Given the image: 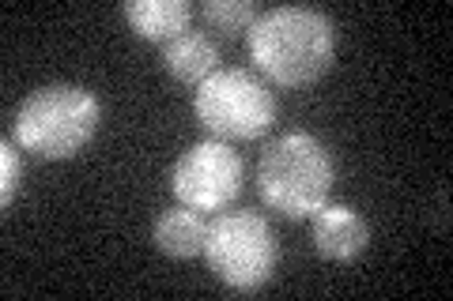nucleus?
<instances>
[{"instance_id": "nucleus-1", "label": "nucleus", "mask_w": 453, "mask_h": 301, "mask_svg": "<svg viewBox=\"0 0 453 301\" xmlns=\"http://www.w3.org/2000/svg\"><path fill=\"white\" fill-rule=\"evenodd\" d=\"M246 38L257 71L288 91L318 83L336 61L333 19L306 4H283L273 11H261L257 23L246 31Z\"/></svg>"}, {"instance_id": "nucleus-2", "label": "nucleus", "mask_w": 453, "mask_h": 301, "mask_svg": "<svg viewBox=\"0 0 453 301\" xmlns=\"http://www.w3.org/2000/svg\"><path fill=\"white\" fill-rule=\"evenodd\" d=\"M336 181L333 151L310 132H283L261 151L257 189L265 207L283 219H310L329 204Z\"/></svg>"}, {"instance_id": "nucleus-3", "label": "nucleus", "mask_w": 453, "mask_h": 301, "mask_svg": "<svg viewBox=\"0 0 453 301\" xmlns=\"http://www.w3.org/2000/svg\"><path fill=\"white\" fill-rule=\"evenodd\" d=\"M103 102L80 83H46L16 109V143L35 159L65 162L80 154L98 132Z\"/></svg>"}, {"instance_id": "nucleus-4", "label": "nucleus", "mask_w": 453, "mask_h": 301, "mask_svg": "<svg viewBox=\"0 0 453 301\" xmlns=\"http://www.w3.org/2000/svg\"><path fill=\"white\" fill-rule=\"evenodd\" d=\"M204 260L226 290L253 294L276 275L280 241L257 211H219L208 222Z\"/></svg>"}, {"instance_id": "nucleus-5", "label": "nucleus", "mask_w": 453, "mask_h": 301, "mask_svg": "<svg viewBox=\"0 0 453 301\" xmlns=\"http://www.w3.org/2000/svg\"><path fill=\"white\" fill-rule=\"evenodd\" d=\"M196 121L216 139H257L276 121L273 87L246 68H219L193 94Z\"/></svg>"}, {"instance_id": "nucleus-6", "label": "nucleus", "mask_w": 453, "mask_h": 301, "mask_svg": "<svg viewBox=\"0 0 453 301\" xmlns=\"http://www.w3.org/2000/svg\"><path fill=\"white\" fill-rule=\"evenodd\" d=\"M242 174L246 166L238 159V151L223 139H204L174 162L170 174V189H174L178 204L193 211H226L242 192Z\"/></svg>"}, {"instance_id": "nucleus-7", "label": "nucleus", "mask_w": 453, "mask_h": 301, "mask_svg": "<svg viewBox=\"0 0 453 301\" xmlns=\"http://www.w3.org/2000/svg\"><path fill=\"white\" fill-rule=\"evenodd\" d=\"M371 245V222L351 204H325L314 211V249L325 260L351 264Z\"/></svg>"}, {"instance_id": "nucleus-8", "label": "nucleus", "mask_w": 453, "mask_h": 301, "mask_svg": "<svg viewBox=\"0 0 453 301\" xmlns=\"http://www.w3.org/2000/svg\"><path fill=\"white\" fill-rule=\"evenodd\" d=\"M125 19L148 41H174L189 31L193 4L189 0H125Z\"/></svg>"}, {"instance_id": "nucleus-9", "label": "nucleus", "mask_w": 453, "mask_h": 301, "mask_svg": "<svg viewBox=\"0 0 453 301\" xmlns=\"http://www.w3.org/2000/svg\"><path fill=\"white\" fill-rule=\"evenodd\" d=\"M159 61L178 83H196L201 87L211 71H219V46L201 31H186L174 41H166Z\"/></svg>"}, {"instance_id": "nucleus-10", "label": "nucleus", "mask_w": 453, "mask_h": 301, "mask_svg": "<svg viewBox=\"0 0 453 301\" xmlns=\"http://www.w3.org/2000/svg\"><path fill=\"white\" fill-rule=\"evenodd\" d=\"M204 237H208V222H204V211H193V207H170L155 219V230L151 241L155 249L174 256V260H193L196 252H204Z\"/></svg>"}, {"instance_id": "nucleus-11", "label": "nucleus", "mask_w": 453, "mask_h": 301, "mask_svg": "<svg viewBox=\"0 0 453 301\" xmlns=\"http://www.w3.org/2000/svg\"><path fill=\"white\" fill-rule=\"evenodd\" d=\"M257 16H261L257 4H250V0H208V4H201V19L208 23V31L223 38L246 34L257 23Z\"/></svg>"}, {"instance_id": "nucleus-12", "label": "nucleus", "mask_w": 453, "mask_h": 301, "mask_svg": "<svg viewBox=\"0 0 453 301\" xmlns=\"http://www.w3.org/2000/svg\"><path fill=\"white\" fill-rule=\"evenodd\" d=\"M0 162H4V181H0V204L12 207V199L19 192V177H23V166H19V154L12 147V139L0 143Z\"/></svg>"}]
</instances>
